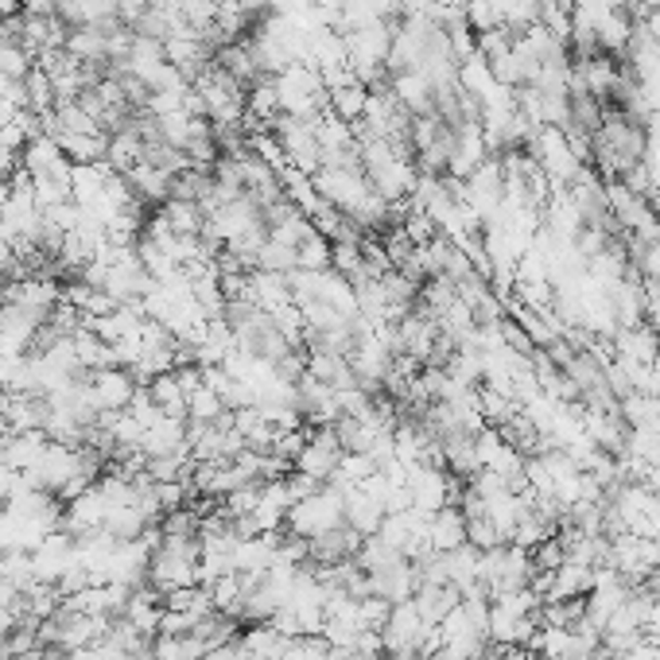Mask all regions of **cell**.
<instances>
[{
  "label": "cell",
  "instance_id": "cell-1",
  "mask_svg": "<svg viewBox=\"0 0 660 660\" xmlns=\"http://www.w3.org/2000/svg\"><path fill=\"white\" fill-rule=\"evenodd\" d=\"M198 559H203V544L198 540L159 536V544L148 556V579L144 583L156 586L164 598L171 591H183V586H198Z\"/></svg>",
  "mask_w": 660,
  "mask_h": 660
},
{
  "label": "cell",
  "instance_id": "cell-3",
  "mask_svg": "<svg viewBox=\"0 0 660 660\" xmlns=\"http://www.w3.org/2000/svg\"><path fill=\"white\" fill-rule=\"evenodd\" d=\"M272 82H276L280 113L284 117H308L311 121V117H323L331 109V86H326V78L319 75L315 66L296 63L288 70L272 75Z\"/></svg>",
  "mask_w": 660,
  "mask_h": 660
},
{
  "label": "cell",
  "instance_id": "cell-7",
  "mask_svg": "<svg viewBox=\"0 0 660 660\" xmlns=\"http://www.w3.org/2000/svg\"><path fill=\"white\" fill-rule=\"evenodd\" d=\"M466 544V517L458 513V505H443L439 513L428 517V552H458Z\"/></svg>",
  "mask_w": 660,
  "mask_h": 660
},
{
  "label": "cell",
  "instance_id": "cell-11",
  "mask_svg": "<svg viewBox=\"0 0 660 660\" xmlns=\"http://www.w3.org/2000/svg\"><path fill=\"white\" fill-rule=\"evenodd\" d=\"M652 326H657V338H660V319H657V323H652Z\"/></svg>",
  "mask_w": 660,
  "mask_h": 660
},
{
  "label": "cell",
  "instance_id": "cell-9",
  "mask_svg": "<svg viewBox=\"0 0 660 660\" xmlns=\"http://www.w3.org/2000/svg\"><path fill=\"white\" fill-rule=\"evenodd\" d=\"M614 660H660V642L657 637H652V642L649 637H642L637 645H630L625 652H618Z\"/></svg>",
  "mask_w": 660,
  "mask_h": 660
},
{
  "label": "cell",
  "instance_id": "cell-4",
  "mask_svg": "<svg viewBox=\"0 0 660 660\" xmlns=\"http://www.w3.org/2000/svg\"><path fill=\"white\" fill-rule=\"evenodd\" d=\"M342 458H346V447L342 439H338L335 424H315L311 431H303V443H299L296 458H292V470L315 486H331L338 478Z\"/></svg>",
  "mask_w": 660,
  "mask_h": 660
},
{
  "label": "cell",
  "instance_id": "cell-2",
  "mask_svg": "<svg viewBox=\"0 0 660 660\" xmlns=\"http://www.w3.org/2000/svg\"><path fill=\"white\" fill-rule=\"evenodd\" d=\"M338 525H346V497L338 486H315V490H308L303 497H296V505L288 509V521H284V529H288V536L296 540H315L323 536V532L338 529Z\"/></svg>",
  "mask_w": 660,
  "mask_h": 660
},
{
  "label": "cell",
  "instance_id": "cell-10",
  "mask_svg": "<svg viewBox=\"0 0 660 660\" xmlns=\"http://www.w3.org/2000/svg\"><path fill=\"white\" fill-rule=\"evenodd\" d=\"M20 12L24 16H59V0H20Z\"/></svg>",
  "mask_w": 660,
  "mask_h": 660
},
{
  "label": "cell",
  "instance_id": "cell-6",
  "mask_svg": "<svg viewBox=\"0 0 660 660\" xmlns=\"http://www.w3.org/2000/svg\"><path fill=\"white\" fill-rule=\"evenodd\" d=\"M610 358L618 365H652L660 358V338L652 323L618 326V335L610 338Z\"/></svg>",
  "mask_w": 660,
  "mask_h": 660
},
{
  "label": "cell",
  "instance_id": "cell-8",
  "mask_svg": "<svg viewBox=\"0 0 660 660\" xmlns=\"http://www.w3.org/2000/svg\"><path fill=\"white\" fill-rule=\"evenodd\" d=\"M148 397H152V404H156L164 416H171V419H186V389L179 385V377H176V370L171 373H159V377H152L148 385Z\"/></svg>",
  "mask_w": 660,
  "mask_h": 660
},
{
  "label": "cell",
  "instance_id": "cell-5",
  "mask_svg": "<svg viewBox=\"0 0 660 660\" xmlns=\"http://www.w3.org/2000/svg\"><path fill=\"white\" fill-rule=\"evenodd\" d=\"M140 381L125 365H105V370L86 373V397L93 400L98 412H125L137 397Z\"/></svg>",
  "mask_w": 660,
  "mask_h": 660
}]
</instances>
